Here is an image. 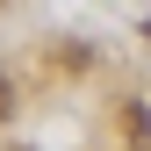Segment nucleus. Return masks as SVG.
I'll return each mask as SVG.
<instances>
[{
    "label": "nucleus",
    "instance_id": "nucleus-1",
    "mask_svg": "<svg viewBox=\"0 0 151 151\" xmlns=\"http://www.w3.org/2000/svg\"><path fill=\"white\" fill-rule=\"evenodd\" d=\"M7 101H14V86H7V72H0V115H7Z\"/></svg>",
    "mask_w": 151,
    "mask_h": 151
}]
</instances>
